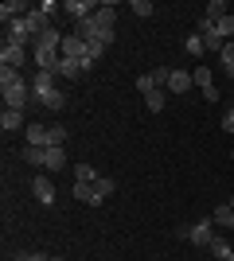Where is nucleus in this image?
Returning <instances> with one entry per match:
<instances>
[{
    "label": "nucleus",
    "instance_id": "11",
    "mask_svg": "<svg viewBox=\"0 0 234 261\" xmlns=\"http://www.w3.org/2000/svg\"><path fill=\"white\" fill-rule=\"evenodd\" d=\"M0 129H4V133L28 129V125H23V113H20V109H4V113H0Z\"/></svg>",
    "mask_w": 234,
    "mask_h": 261
},
{
    "label": "nucleus",
    "instance_id": "16",
    "mask_svg": "<svg viewBox=\"0 0 234 261\" xmlns=\"http://www.w3.org/2000/svg\"><path fill=\"white\" fill-rule=\"evenodd\" d=\"M23 164H32V168H43L47 164V148H32V144H23Z\"/></svg>",
    "mask_w": 234,
    "mask_h": 261
},
{
    "label": "nucleus",
    "instance_id": "7",
    "mask_svg": "<svg viewBox=\"0 0 234 261\" xmlns=\"http://www.w3.org/2000/svg\"><path fill=\"white\" fill-rule=\"evenodd\" d=\"M32 191H35V199H39L43 207H55V184H51V175H35Z\"/></svg>",
    "mask_w": 234,
    "mask_h": 261
},
{
    "label": "nucleus",
    "instance_id": "13",
    "mask_svg": "<svg viewBox=\"0 0 234 261\" xmlns=\"http://www.w3.org/2000/svg\"><path fill=\"white\" fill-rule=\"evenodd\" d=\"M28 144H32V148H47V141H51V137H47V125H28Z\"/></svg>",
    "mask_w": 234,
    "mask_h": 261
},
{
    "label": "nucleus",
    "instance_id": "17",
    "mask_svg": "<svg viewBox=\"0 0 234 261\" xmlns=\"http://www.w3.org/2000/svg\"><path fill=\"white\" fill-rule=\"evenodd\" d=\"M47 172H59V168H67V148H47Z\"/></svg>",
    "mask_w": 234,
    "mask_h": 261
},
{
    "label": "nucleus",
    "instance_id": "26",
    "mask_svg": "<svg viewBox=\"0 0 234 261\" xmlns=\"http://www.w3.org/2000/svg\"><path fill=\"white\" fill-rule=\"evenodd\" d=\"M152 0H133V16H152Z\"/></svg>",
    "mask_w": 234,
    "mask_h": 261
},
{
    "label": "nucleus",
    "instance_id": "31",
    "mask_svg": "<svg viewBox=\"0 0 234 261\" xmlns=\"http://www.w3.org/2000/svg\"><path fill=\"white\" fill-rule=\"evenodd\" d=\"M219 261H234V253H230V257H219Z\"/></svg>",
    "mask_w": 234,
    "mask_h": 261
},
{
    "label": "nucleus",
    "instance_id": "6",
    "mask_svg": "<svg viewBox=\"0 0 234 261\" xmlns=\"http://www.w3.org/2000/svg\"><path fill=\"white\" fill-rule=\"evenodd\" d=\"M63 12H67L74 23H82V20H90V16L98 12V4H90V0H67V4H63Z\"/></svg>",
    "mask_w": 234,
    "mask_h": 261
},
{
    "label": "nucleus",
    "instance_id": "32",
    "mask_svg": "<svg viewBox=\"0 0 234 261\" xmlns=\"http://www.w3.org/2000/svg\"><path fill=\"white\" fill-rule=\"evenodd\" d=\"M51 261H70V257H51Z\"/></svg>",
    "mask_w": 234,
    "mask_h": 261
},
{
    "label": "nucleus",
    "instance_id": "25",
    "mask_svg": "<svg viewBox=\"0 0 234 261\" xmlns=\"http://www.w3.org/2000/svg\"><path fill=\"white\" fill-rule=\"evenodd\" d=\"M145 106L152 109V113H160V109H164V90H148V94H145Z\"/></svg>",
    "mask_w": 234,
    "mask_h": 261
},
{
    "label": "nucleus",
    "instance_id": "29",
    "mask_svg": "<svg viewBox=\"0 0 234 261\" xmlns=\"http://www.w3.org/2000/svg\"><path fill=\"white\" fill-rule=\"evenodd\" d=\"M223 133H234V109H226V113H223Z\"/></svg>",
    "mask_w": 234,
    "mask_h": 261
},
{
    "label": "nucleus",
    "instance_id": "33",
    "mask_svg": "<svg viewBox=\"0 0 234 261\" xmlns=\"http://www.w3.org/2000/svg\"><path fill=\"white\" fill-rule=\"evenodd\" d=\"M230 207H234V195H230Z\"/></svg>",
    "mask_w": 234,
    "mask_h": 261
},
{
    "label": "nucleus",
    "instance_id": "4",
    "mask_svg": "<svg viewBox=\"0 0 234 261\" xmlns=\"http://www.w3.org/2000/svg\"><path fill=\"white\" fill-rule=\"evenodd\" d=\"M55 74H51V70H39V74H32V98L39 101V106H43V98H51V94H55Z\"/></svg>",
    "mask_w": 234,
    "mask_h": 261
},
{
    "label": "nucleus",
    "instance_id": "10",
    "mask_svg": "<svg viewBox=\"0 0 234 261\" xmlns=\"http://www.w3.org/2000/svg\"><path fill=\"white\" fill-rule=\"evenodd\" d=\"M70 195H74L78 203H86V207H101V203H98V191H94V184H74V187H70Z\"/></svg>",
    "mask_w": 234,
    "mask_h": 261
},
{
    "label": "nucleus",
    "instance_id": "30",
    "mask_svg": "<svg viewBox=\"0 0 234 261\" xmlns=\"http://www.w3.org/2000/svg\"><path fill=\"white\" fill-rule=\"evenodd\" d=\"M16 261H51V257H47V253H20Z\"/></svg>",
    "mask_w": 234,
    "mask_h": 261
},
{
    "label": "nucleus",
    "instance_id": "18",
    "mask_svg": "<svg viewBox=\"0 0 234 261\" xmlns=\"http://www.w3.org/2000/svg\"><path fill=\"white\" fill-rule=\"evenodd\" d=\"M191 82H195L199 90H211V86H215V74L207 70V66H195V74H191Z\"/></svg>",
    "mask_w": 234,
    "mask_h": 261
},
{
    "label": "nucleus",
    "instance_id": "12",
    "mask_svg": "<svg viewBox=\"0 0 234 261\" xmlns=\"http://www.w3.org/2000/svg\"><path fill=\"white\" fill-rule=\"evenodd\" d=\"M211 222H215V226H223V230H234V207H230V203L215 207L211 211Z\"/></svg>",
    "mask_w": 234,
    "mask_h": 261
},
{
    "label": "nucleus",
    "instance_id": "15",
    "mask_svg": "<svg viewBox=\"0 0 234 261\" xmlns=\"http://www.w3.org/2000/svg\"><path fill=\"white\" fill-rule=\"evenodd\" d=\"M101 175L94 164H74V184H98Z\"/></svg>",
    "mask_w": 234,
    "mask_h": 261
},
{
    "label": "nucleus",
    "instance_id": "9",
    "mask_svg": "<svg viewBox=\"0 0 234 261\" xmlns=\"http://www.w3.org/2000/svg\"><path fill=\"white\" fill-rule=\"evenodd\" d=\"M20 16H28V4H23V0H4V4H0V20H4V28H8L12 20H20Z\"/></svg>",
    "mask_w": 234,
    "mask_h": 261
},
{
    "label": "nucleus",
    "instance_id": "14",
    "mask_svg": "<svg viewBox=\"0 0 234 261\" xmlns=\"http://www.w3.org/2000/svg\"><path fill=\"white\" fill-rule=\"evenodd\" d=\"M184 51H188L191 59H203V55H207V43H203V35H199V32H191L188 39H184Z\"/></svg>",
    "mask_w": 234,
    "mask_h": 261
},
{
    "label": "nucleus",
    "instance_id": "28",
    "mask_svg": "<svg viewBox=\"0 0 234 261\" xmlns=\"http://www.w3.org/2000/svg\"><path fill=\"white\" fill-rule=\"evenodd\" d=\"M43 106H47V109H63V106H67V98H63V90H55L51 98H43Z\"/></svg>",
    "mask_w": 234,
    "mask_h": 261
},
{
    "label": "nucleus",
    "instance_id": "1",
    "mask_svg": "<svg viewBox=\"0 0 234 261\" xmlns=\"http://www.w3.org/2000/svg\"><path fill=\"white\" fill-rule=\"evenodd\" d=\"M32 59H35V66H39V70H51V74H55L59 59H63V32H59V28H47V32L35 39Z\"/></svg>",
    "mask_w": 234,
    "mask_h": 261
},
{
    "label": "nucleus",
    "instance_id": "21",
    "mask_svg": "<svg viewBox=\"0 0 234 261\" xmlns=\"http://www.w3.org/2000/svg\"><path fill=\"white\" fill-rule=\"evenodd\" d=\"M203 16H207V20H215V23H219V20H223V16H230V8H226L223 0H211V4H207V12H203Z\"/></svg>",
    "mask_w": 234,
    "mask_h": 261
},
{
    "label": "nucleus",
    "instance_id": "20",
    "mask_svg": "<svg viewBox=\"0 0 234 261\" xmlns=\"http://www.w3.org/2000/svg\"><path fill=\"white\" fill-rule=\"evenodd\" d=\"M215 32H219V39H223V43H230V35H234V12L215 23Z\"/></svg>",
    "mask_w": 234,
    "mask_h": 261
},
{
    "label": "nucleus",
    "instance_id": "22",
    "mask_svg": "<svg viewBox=\"0 0 234 261\" xmlns=\"http://www.w3.org/2000/svg\"><path fill=\"white\" fill-rule=\"evenodd\" d=\"M113 187H117V184H113L110 175H101L98 184H94V191H98V203H106V199H110V195H113Z\"/></svg>",
    "mask_w": 234,
    "mask_h": 261
},
{
    "label": "nucleus",
    "instance_id": "5",
    "mask_svg": "<svg viewBox=\"0 0 234 261\" xmlns=\"http://www.w3.org/2000/svg\"><path fill=\"white\" fill-rule=\"evenodd\" d=\"M63 59H74V63L82 66V63H86V39H78L74 32L63 35Z\"/></svg>",
    "mask_w": 234,
    "mask_h": 261
},
{
    "label": "nucleus",
    "instance_id": "24",
    "mask_svg": "<svg viewBox=\"0 0 234 261\" xmlns=\"http://www.w3.org/2000/svg\"><path fill=\"white\" fill-rule=\"evenodd\" d=\"M207 250H211L215 253V257H230V242H226V238H219V234H215V242H211V246H207Z\"/></svg>",
    "mask_w": 234,
    "mask_h": 261
},
{
    "label": "nucleus",
    "instance_id": "27",
    "mask_svg": "<svg viewBox=\"0 0 234 261\" xmlns=\"http://www.w3.org/2000/svg\"><path fill=\"white\" fill-rule=\"evenodd\" d=\"M137 90H141V94H148V90H160V86H156V82H152V70L137 78Z\"/></svg>",
    "mask_w": 234,
    "mask_h": 261
},
{
    "label": "nucleus",
    "instance_id": "19",
    "mask_svg": "<svg viewBox=\"0 0 234 261\" xmlns=\"http://www.w3.org/2000/svg\"><path fill=\"white\" fill-rule=\"evenodd\" d=\"M55 74H63V78H78V74H82V66H78L74 59H59Z\"/></svg>",
    "mask_w": 234,
    "mask_h": 261
},
{
    "label": "nucleus",
    "instance_id": "2",
    "mask_svg": "<svg viewBox=\"0 0 234 261\" xmlns=\"http://www.w3.org/2000/svg\"><path fill=\"white\" fill-rule=\"evenodd\" d=\"M23 63H28V43H20V39H4V47H0V66L20 70Z\"/></svg>",
    "mask_w": 234,
    "mask_h": 261
},
{
    "label": "nucleus",
    "instance_id": "23",
    "mask_svg": "<svg viewBox=\"0 0 234 261\" xmlns=\"http://www.w3.org/2000/svg\"><path fill=\"white\" fill-rule=\"evenodd\" d=\"M219 59H223V66H226V78L234 82V43H226L223 51H219Z\"/></svg>",
    "mask_w": 234,
    "mask_h": 261
},
{
    "label": "nucleus",
    "instance_id": "8",
    "mask_svg": "<svg viewBox=\"0 0 234 261\" xmlns=\"http://www.w3.org/2000/svg\"><path fill=\"white\" fill-rule=\"evenodd\" d=\"M168 94H188L191 90V74L188 70H168Z\"/></svg>",
    "mask_w": 234,
    "mask_h": 261
},
{
    "label": "nucleus",
    "instance_id": "3",
    "mask_svg": "<svg viewBox=\"0 0 234 261\" xmlns=\"http://www.w3.org/2000/svg\"><path fill=\"white\" fill-rule=\"evenodd\" d=\"M184 238L207 250V246L215 242V222H211V218H203V222H195V226H188V230H184Z\"/></svg>",
    "mask_w": 234,
    "mask_h": 261
}]
</instances>
